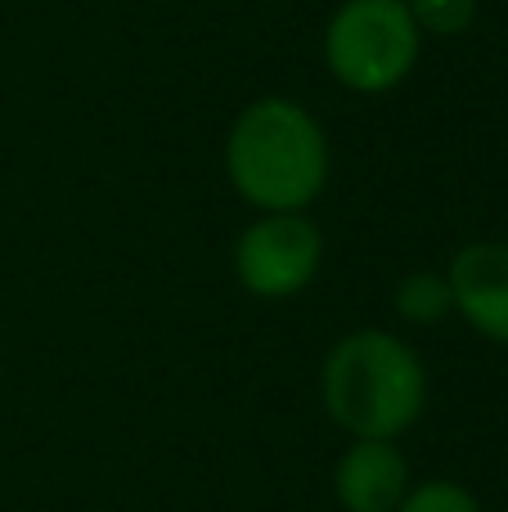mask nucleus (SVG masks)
<instances>
[{"mask_svg": "<svg viewBox=\"0 0 508 512\" xmlns=\"http://www.w3.org/2000/svg\"><path fill=\"white\" fill-rule=\"evenodd\" d=\"M455 315L477 337L495 346H508V243L477 239L464 243L446 265Z\"/></svg>", "mask_w": 508, "mask_h": 512, "instance_id": "5", "label": "nucleus"}, {"mask_svg": "<svg viewBox=\"0 0 508 512\" xmlns=\"http://www.w3.org/2000/svg\"><path fill=\"white\" fill-rule=\"evenodd\" d=\"M410 486V459L396 441H351L333 468V499L342 512H396Z\"/></svg>", "mask_w": 508, "mask_h": 512, "instance_id": "6", "label": "nucleus"}, {"mask_svg": "<svg viewBox=\"0 0 508 512\" xmlns=\"http://www.w3.org/2000/svg\"><path fill=\"white\" fill-rule=\"evenodd\" d=\"M320 400L351 441H401L428 409V369L405 337L356 328L324 355Z\"/></svg>", "mask_w": 508, "mask_h": 512, "instance_id": "2", "label": "nucleus"}, {"mask_svg": "<svg viewBox=\"0 0 508 512\" xmlns=\"http://www.w3.org/2000/svg\"><path fill=\"white\" fill-rule=\"evenodd\" d=\"M423 32L405 0H342L324 27V68L351 95H387L414 72Z\"/></svg>", "mask_w": 508, "mask_h": 512, "instance_id": "3", "label": "nucleus"}, {"mask_svg": "<svg viewBox=\"0 0 508 512\" xmlns=\"http://www.w3.org/2000/svg\"><path fill=\"white\" fill-rule=\"evenodd\" d=\"M329 135L288 95H261L225 135V176L257 212H306L329 185Z\"/></svg>", "mask_w": 508, "mask_h": 512, "instance_id": "1", "label": "nucleus"}, {"mask_svg": "<svg viewBox=\"0 0 508 512\" xmlns=\"http://www.w3.org/2000/svg\"><path fill=\"white\" fill-rule=\"evenodd\" d=\"M405 9L423 36H459L477 18V0H405Z\"/></svg>", "mask_w": 508, "mask_h": 512, "instance_id": "8", "label": "nucleus"}, {"mask_svg": "<svg viewBox=\"0 0 508 512\" xmlns=\"http://www.w3.org/2000/svg\"><path fill=\"white\" fill-rule=\"evenodd\" d=\"M324 234L306 212H261L234 243V279L261 301H288L315 283Z\"/></svg>", "mask_w": 508, "mask_h": 512, "instance_id": "4", "label": "nucleus"}, {"mask_svg": "<svg viewBox=\"0 0 508 512\" xmlns=\"http://www.w3.org/2000/svg\"><path fill=\"white\" fill-rule=\"evenodd\" d=\"M396 512H482V504H477V495L468 486L437 477V481H419V486H410V495L401 499Z\"/></svg>", "mask_w": 508, "mask_h": 512, "instance_id": "9", "label": "nucleus"}, {"mask_svg": "<svg viewBox=\"0 0 508 512\" xmlns=\"http://www.w3.org/2000/svg\"><path fill=\"white\" fill-rule=\"evenodd\" d=\"M392 306L405 324H419V328L441 324L446 315H455V297H450L446 270H410L396 283Z\"/></svg>", "mask_w": 508, "mask_h": 512, "instance_id": "7", "label": "nucleus"}]
</instances>
